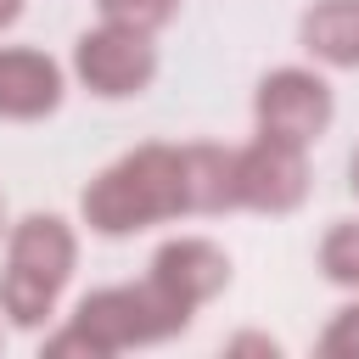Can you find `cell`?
Segmentation results:
<instances>
[{"mask_svg": "<svg viewBox=\"0 0 359 359\" xmlns=\"http://www.w3.org/2000/svg\"><path fill=\"white\" fill-rule=\"evenodd\" d=\"M180 213H185L180 146H163V140H146V146L123 151L118 163H107L79 191V219L90 224V236H107V241L140 236V230L168 224Z\"/></svg>", "mask_w": 359, "mask_h": 359, "instance_id": "6da1fadb", "label": "cell"}, {"mask_svg": "<svg viewBox=\"0 0 359 359\" xmlns=\"http://www.w3.org/2000/svg\"><path fill=\"white\" fill-rule=\"evenodd\" d=\"M191 309L180 297H168L151 275L146 280H129V286H95L90 297H79L73 309V325L95 342L101 359L112 353H129V348H151V342H168L180 331H191Z\"/></svg>", "mask_w": 359, "mask_h": 359, "instance_id": "7a4b0ae2", "label": "cell"}, {"mask_svg": "<svg viewBox=\"0 0 359 359\" xmlns=\"http://www.w3.org/2000/svg\"><path fill=\"white\" fill-rule=\"evenodd\" d=\"M73 79L101 95V101H129L146 95L157 79V45L140 28H118V22H95L79 34L73 45Z\"/></svg>", "mask_w": 359, "mask_h": 359, "instance_id": "3957f363", "label": "cell"}, {"mask_svg": "<svg viewBox=\"0 0 359 359\" xmlns=\"http://www.w3.org/2000/svg\"><path fill=\"white\" fill-rule=\"evenodd\" d=\"M337 118V95L314 67H269L252 90V123L258 135H280L297 146H314Z\"/></svg>", "mask_w": 359, "mask_h": 359, "instance_id": "277c9868", "label": "cell"}, {"mask_svg": "<svg viewBox=\"0 0 359 359\" xmlns=\"http://www.w3.org/2000/svg\"><path fill=\"white\" fill-rule=\"evenodd\" d=\"M309 146L280 135H252L236 146V202L252 213H297L309 202Z\"/></svg>", "mask_w": 359, "mask_h": 359, "instance_id": "5b68a950", "label": "cell"}, {"mask_svg": "<svg viewBox=\"0 0 359 359\" xmlns=\"http://www.w3.org/2000/svg\"><path fill=\"white\" fill-rule=\"evenodd\" d=\"M67 73L34 45H0V123H39L62 107Z\"/></svg>", "mask_w": 359, "mask_h": 359, "instance_id": "8992f818", "label": "cell"}, {"mask_svg": "<svg viewBox=\"0 0 359 359\" xmlns=\"http://www.w3.org/2000/svg\"><path fill=\"white\" fill-rule=\"evenodd\" d=\"M146 275L196 314L202 303H213V297L230 286V258H224V247L208 241V236H174V241H163V247L151 252V269H146Z\"/></svg>", "mask_w": 359, "mask_h": 359, "instance_id": "52a82bcc", "label": "cell"}, {"mask_svg": "<svg viewBox=\"0 0 359 359\" xmlns=\"http://www.w3.org/2000/svg\"><path fill=\"white\" fill-rule=\"evenodd\" d=\"M6 264L50 286H67L79 269V236L62 213H22L17 224H6Z\"/></svg>", "mask_w": 359, "mask_h": 359, "instance_id": "ba28073f", "label": "cell"}, {"mask_svg": "<svg viewBox=\"0 0 359 359\" xmlns=\"http://www.w3.org/2000/svg\"><path fill=\"white\" fill-rule=\"evenodd\" d=\"M180 191H185V213L241 208L236 202V146H213V140L180 146Z\"/></svg>", "mask_w": 359, "mask_h": 359, "instance_id": "9c48e42d", "label": "cell"}, {"mask_svg": "<svg viewBox=\"0 0 359 359\" xmlns=\"http://www.w3.org/2000/svg\"><path fill=\"white\" fill-rule=\"evenodd\" d=\"M297 39L320 67L359 73V0H314L297 22Z\"/></svg>", "mask_w": 359, "mask_h": 359, "instance_id": "30bf717a", "label": "cell"}, {"mask_svg": "<svg viewBox=\"0 0 359 359\" xmlns=\"http://www.w3.org/2000/svg\"><path fill=\"white\" fill-rule=\"evenodd\" d=\"M56 297H62V286H50V280H39V275H28V269L0 264V314H6L17 331H39V325L56 314Z\"/></svg>", "mask_w": 359, "mask_h": 359, "instance_id": "8fae6325", "label": "cell"}, {"mask_svg": "<svg viewBox=\"0 0 359 359\" xmlns=\"http://www.w3.org/2000/svg\"><path fill=\"white\" fill-rule=\"evenodd\" d=\"M320 275L342 292H359V219H337L320 236Z\"/></svg>", "mask_w": 359, "mask_h": 359, "instance_id": "7c38bea8", "label": "cell"}, {"mask_svg": "<svg viewBox=\"0 0 359 359\" xmlns=\"http://www.w3.org/2000/svg\"><path fill=\"white\" fill-rule=\"evenodd\" d=\"M101 22H118V28H140V34H157L180 17V0H95Z\"/></svg>", "mask_w": 359, "mask_h": 359, "instance_id": "4fadbf2b", "label": "cell"}, {"mask_svg": "<svg viewBox=\"0 0 359 359\" xmlns=\"http://www.w3.org/2000/svg\"><path fill=\"white\" fill-rule=\"evenodd\" d=\"M314 348H320L325 359H359V297L342 303V309L325 320V331H320Z\"/></svg>", "mask_w": 359, "mask_h": 359, "instance_id": "5bb4252c", "label": "cell"}, {"mask_svg": "<svg viewBox=\"0 0 359 359\" xmlns=\"http://www.w3.org/2000/svg\"><path fill=\"white\" fill-rule=\"evenodd\" d=\"M39 353H45V359H67V353H79V359H101V353H95V342H90L73 320H67L62 331H50V337L39 342Z\"/></svg>", "mask_w": 359, "mask_h": 359, "instance_id": "9a60e30c", "label": "cell"}, {"mask_svg": "<svg viewBox=\"0 0 359 359\" xmlns=\"http://www.w3.org/2000/svg\"><path fill=\"white\" fill-rule=\"evenodd\" d=\"M224 353H230V359H241V353L280 359V342H275V337H264V331H241V337H230V342H224Z\"/></svg>", "mask_w": 359, "mask_h": 359, "instance_id": "2e32d148", "label": "cell"}, {"mask_svg": "<svg viewBox=\"0 0 359 359\" xmlns=\"http://www.w3.org/2000/svg\"><path fill=\"white\" fill-rule=\"evenodd\" d=\"M22 6H28V0H0V34H6V28L22 17Z\"/></svg>", "mask_w": 359, "mask_h": 359, "instance_id": "e0dca14e", "label": "cell"}, {"mask_svg": "<svg viewBox=\"0 0 359 359\" xmlns=\"http://www.w3.org/2000/svg\"><path fill=\"white\" fill-rule=\"evenodd\" d=\"M348 174H353V180H348V185H353V191H359V151H353V163H348Z\"/></svg>", "mask_w": 359, "mask_h": 359, "instance_id": "ac0fdd59", "label": "cell"}, {"mask_svg": "<svg viewBox=\"0 0 359 359\" xmlns=\"http://www.w3.org/2000/svg\"><path fill=\"white\" fill-rule=\"evenodd\" d=\"M0 236H6V196H0Z\"/></svg>", "mask_w": 359, "mask_h": 359, "instance_id": "d6986e66", "label": "cell"}]
</instances>
